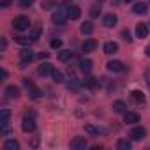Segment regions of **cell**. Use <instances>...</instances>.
<instances>
[{
	"instance_id": "35",
	"label": "cell",
	"mask_w": 150,
	"mask_h": 150,
	"mask_svg": "<svg viewBox=\"0 0 150 150\" xmlns=\"http://www.w3.org/2000/svg\"><path fill=\"white\" fill-rule=\"evenodd\" d=\"M11 6V0H2L0 2V7H9Z\"/></svg>"
},
{
	"instance_id": "7",
	"label": "cell",
	"mask_w": 150,
	"mask_h": 150,
	"mask_svg": "<svg viewBox=\"0 0 150 150\" xmlns=\"http://www.w3.org/2000/svg\"><path fill=\"white\" fill-rule=\"evenodd\" d=\"M129 136H131V139H134V141H139V139H143V138L146 136V131H145L143 127H134V129H131Z\"/></svg>"
},
{
	"instance_id": "10",
	"label": "cell",
	"mask_w": 150,
	"mask_h": 150,
	"mask_svg": "<svg viewBox=\"0 0 150 150\" xmlns=\"http://www.w3.org/2000/svg\"><path fill=\"white\" fill-rule=\"evenodd\" d=\"M117 21H118V18H117V14H113V13L106 14V16H104V20H103V23H104V27H106V28H113V27L117 25Z\"/></svg>"
},
{
	"instance_id": "6",
	"label": "cell",
	"mask_w": 150,
	"mask_h": 150,
	"mask_svg": "<svg viewBox=\"0 0 150 150\" xmlns=\"http://www.w3.org/2000/svg\"><path fill=\"white\" fill-rule=\"evenodd\" d=\"M21 129H23L25 132H32V131L35 129V120H34V117H25L23 122H21Z\"/></svg>"
},
{
	"instance_id": "14",
	"label": "cell",
	"mask_w": 150,
	"mask_h": 150,
	"mask_svg": "<svg viewBox=\"0 0 150 150\" xmlns=\"http://www.w3.org/2000/svg\"><path fill=\"white\" fill-rule=\"evenodd\" d=\"M131 99L134 103H138V104H145V101H146V97H145V94L141 90H132L131 92Z\"/></svg>"
},
{
	"instance_id": "37",
	"label": "cell",
	"mask_w": 150,
	"mask_h": 150,
	"mask_svg": "<svg viewBox=\"0 0 150 150\" xmlns=\"http://www.w3.org/2000/svg\"><path fill=\"white\" fill-rule=\"evenodd\" d=\"M145 78H146V83H148V87H150V71H148V69L145 71Z\"/></svg>"
},
{
	"instance_id": "39",
	"label": "cell",
	"mask_w": 150,
	"mask_h": 150,
	"mask_svg": "<svg viewBox=\"0 0 150 150\" xmlns=\"http://www.w3.org/2000/svg\"><path fill=\"white\" fill-rule=\"evenodd\" d=\"M145 53H146V57H150V44H148V46L145 48Z\"/></svg>"
},
{
	"instance_id": "9",
	"label": "cell",
	"mask_w": 150,
	"mask_h": 150,
	"mask_svg": "<svg viewBox=\"0 0 150 150\" xmlns=\"http://www.w3.org/2000/svg\"><path fill=\"white\" fill-rule=\"evenodd\" d=\"M106 67H108L110 72H120V71H124V64L120 60H110L106 64Z\"/></svg>"
},
{
	"instance_id": "34",
	"label": "cell",
	"mask_w": 150,
	"mask_h": 150,
	"mask_svg": "<svg viewBox=\"0 0 150 150\" xmlns=\"http://www.w3.org/2000/svg\"><path fill=\"white\" fill-rule=\"evenodd\" d=\"M0 115H2V118H9L11 117V111L9 110H2V113H0Z\"/></svg>"
},
{
	"instance_id": "4",
	"label": "cell",
	"mask_w": 150,
	"mask_h": 150,
	"mask_svg": "<svg viewBox=\"0 0 150 150\" xmlns=\"http://www.w3.org/2000/svg\"><path fill=\"white\" fill-rule=\"evenodd\" d=\"M92 65H94V62L90 58H80V62H78V69L85 74H88L92 71Z\"/></svg>"
},
{
	"instance_id": "1",
	"label": "cell",
	"mask_w": 150,
	"mask_h": 150,
	"mask_svg": "<svg viewBox=\"0 0 150 150\" xmlns=\"http://www.w3.org/2000/svg\"><path fill=\"white\" fill-rule=\"evenodd\" d=\"M13 28L23 32V30L30 28V20H28L27 16H16V18L13 20Z\"/></svg>"
},
{
	"instance_id": "40",
	"label": "cell",
	"mask_w": 150,
	"mask_h": 150,
	"mask_svg": "<svg viewBox=\"0 0 150 150\" xmlns=\"http://www.w3.org/2000/svg\"><path fill=\"white\" fill-rule=\"evenodd\" d=\"M2 78H4V80L7 78V71H6V69H2Z\"/></svg>"
},
{
	"instance_id": "36",
	"label": "cell",
	"mask_w": 150,
	"mask_h": 150,
	"mask_svg": "<svg viewBox=\"0 0 150 150\" xmlns=\"http://www.w3.org/2000/svg\"><path fill=\"white\" fill-rule=\"evenodd\" d=\"M23 83H25V87H27V88H30V87H34V83H32V81H30L28 78H25V80H23Z\"/></svg>"
},
{
	"instance_id": "19",
	"label": "cell",
	"mask_w": 150,
	"mask_h": 150,
	"mask_svg": "<svg viewBox=\"0 0 150 150\" xmlns=\"http://www.w3.org/2000/svg\"><path fill=\"white\" fill-rule=\"evenodd\" d=\"M6 97H7V99H16V97H20V88L14 87V85L7 87V88H6Z\"/></svg>"
},
{
	"instance_id": "33",
	"label": "cell",
	"mask_w": 150,
	"mask_h": 150,
	"mask_svg": "<svg viewBox=\"0 0 150 150\" xmlns=\"http://www.w3.org/2000/svg\"><path fill=\"white\" fill-rule=\"evenodd\" d=\"M122 37H124L127 42H131V34H129V30H122Z\"/></svg>"
},
{
	"instance_id": "29",
	"label": "cell",
	"mask_w": 150,
	"mask_h": 150,
	"mask_svg": "<svg viewBox=\"0 0 150 150\" xmlns=\"http://www.w3.org/2000/svg\"><path fill=\"white\" fill-rule=\"evenodd\" d=\"M28 35H30V37H32L34 41H37V39H39V35H41V28H32Z\"/></svg>"
},
{
	"instance_id": "30",
	"label": "cell",
	"mask_w": 150,
	"mask_h": 150,
	"mask_svg": "<svg viewBox=\"0 0 150 150\" xmlns=\"http://www.w3.org/2000/svg\"><path fill=\"white\" fill-rule=\"evenodd\" d=\"M34 4V0H20V6L23 7V9H27V7H30Z\"/></svg>"
},
{
	"instance_id": "21",
	"label": "cell",
	"mask_w": 150,
	"mask_h": 150,
	"mask_svg": "<svg viewBox=\"0 0 150 150\" xmlns=\"http://www.w3.org/2000/svg\"><path fill=\"white\" fill-rule=\"evenodd\" d=\"M113 111H115V113H125V111H127L125 103H124V101H115V103H113Z\"/></svg>"
},
{
	"instance_id": "27",
	"label": "cell",
	"mask_w": 150,
	"mask_h": 150,
	"mask_svg": "<svg viewBox=\"0 0 150 150\" xmlns=\"http://www.w3.org/2000/svg\"><path fill=\"white\" fill-rule=\"evenodd\" d=\"M51 78H53V81H57V83H64V74L60 72V71H53L51 72Z\"/></svg>"
},
{
	"instance_id": "32",
	"label": "cell",
	"mask_w": 150,
	"mask_h": 150,
	"mask_svg": "<svg viewBox=\"0 0 150 150\" xmlns=\"http://www.w3.org/2000/svg\"><path fill=\"white\" fill-rule=\"evenodd\" d=\"M50 44H51V48H55V50H57V48H60V46H62V41H60V39H51V42H50Z\"/></svg>"
},
{
	"instance_id": "15",
	"label": "cell",
	"mask_w": 150,
	"mask_h": 150,
	"mask_svg": "<svg viewBox=\"0 0 150 150\" xmlns=\"http://www.w3.org/2000/svg\"><path fill=\"white\" fill-rule=\"evenodd\" d=\"M53 71H55V69H53V65H50V64H41L39 69H37V72L41 74V76H51Z\"/></svg>"
},
{
	"instance_id": "31",
	"label": "cell",
	"mask_w": 150,
	"mask_h": 150,
	"mask_svg": "<svg viewBox=\"0 0 150 150\" xmlns=\"http://www.w3.org/2000/svg\"><path fill=\"white\" fill-rule=\"evenodd\" d=\"M90 14L96 18V16H99V14H101V9H99L97 6H94V7H90Z\"/></svg>"
},
{
	"instance_id": "28",
	"label": "cell",
	"mask_w": 150,
	"mask_h": 150,
	"mask_svg": "<svg viewBox=\"0 0 150 150\" xmlns=\"http://www.w3.org/2000/svg\"><path fill=\"white\" fill-rule=\"evenodd\" d=\"M83 85H85L87 88H94V87L97 85V78H92V76H88V78H85Z\"/></svg>"
},
{
	"instance_id": "26",
	"label": "cell",
	"mask_w": 150,
	"mask_h": 150,
	"mask_svg": "<svg viewBox=\"0 0 150 150\" xmlns=\"http://www.w3.org/2000/svg\"><path fill=\"white\" fill-rule=\"evenodd\" d=\"M41 96H42V94H41L39 88H35V87H30V88H28V97H30V99H39Z\"/></svg>"
},
{
	"instance_id": "18",
	"label": "cell",
	"mask_w": 150,
	"mask_h": 150,
	"mask_svg": "<svg viewBox=\"0 0 150 150\" xmlns=\"http://www.w3.org/2000/svg\"><path fill=\"white\" fill-rule=\"evenodd\" d=\"M72 57H74V53H72L71 50H62V51H58V60H60V62H71Z\"/></svg>"
},
{
	"instance_id": "11",
	"label": "cell",
	"mask_w": 150,
	"mask_h": 150,
	"mask_svg": "<svg viewBox=\"0 0 150 150\" xmlns=\"http://www.w3.org/2000/svg\"><path fill=\"white\" fill-rule=\"evenodd\" d=\"M124 120H125V124H138L139 122V115L136 113V111H125L124 113Z\"/></svg>"
},
{
	"instance_id": "25",
	"label": "cell",
	"mask_w": 150,
	"mask_h": 150,
	"mask_svg": "<svg viewBox=\"0 0 150 150\" xmlns=\"http://www.w3.org/2000/svg\"><path fill=\"white\" fill-rule=\"evenodd\" d=\"M117 148L118 150H131V141L129 139H118L117 141Z\"/></svg>"
},
{
	"instance_id": "17",
	"label": "cell",
	"mask_w": 150,
	"mask_h": 150,
	"mask_svg": "<svg viewBox=\"0 0 150 150\" xmlns=\"http://www.w3.org/2000/svg\"><path fill=\"white\" fill-rule=\"evenodd\" d=\"M67 14H69L71 20H78L81 16V9L78 6H71V7H67Z\"/></svg>"
},
{
	"instance_id": "16",
	"label": "cell",
	"mask_w": 150,
	"mask_h": 150,
	"mask_svg": "<svg viewBox=\"0 0 150 150\" xmlns=\"http://www.w3.org/2000/svg\"><path fill=\"white\" fill-rule=\"evenodd\" d=\"M146 11H148V6L145 4V2H138V4H134L132 6V13L134 14H146Z\"/></svg>"
},
{
	"instance_id": "23",
	"label": "cell",
	"mask_w": 150,
	"mask_h": 150,
	"mask_svg": "<svg viewBox=\"0 0 150 150\" xmlns=\"http://www.w3.org/2000/svg\"><path fill=\"white\" fill-rule=\"evenodd\" d=\"M16 42H18V44H23V46H28V44L34 42V39H32L30 35H18V37H16Z\"/></svg>"
},
{
	"instance_id": "24",
	"label": "cell",
	"mask_w": 150,
	"mask_h": 150,
	"mask_svg": "<svg viewBox=\"0 0 150 150\" xmlns=\"http://www.w3.org/2000/svg\"><path fill=\"white\" fill-rule=\"evenodd\" d=\"M4 148H6V150H18V148H20V143H18L16 139H7V141L4 143Z\"/></svg>"
},
{
	"instance_id": "2",
	"label": "cell",
	"mask_w": 150,
	"mask_h": 150,
	"mask_svg": "<svg viewBox=\"0 0 150 150\" xmlns=\"http://www.w3.org/2000/svg\"><path fill=\"white\" fill-rule=\"evenodd\" d=\"M67 18H69V14H67V7H60V9H57V11L53 13V16H51V20H53L55 25H64Z\"/></svg>"
},
{
	"instance_id": "41",
	"label": "cell",
	"mask_w": 150,
	"mask_h": 150,
	"mask_svg": "<svg viewBox=\"0 0 150 150\" xmlns=\"http://www.w3.org/2000/svg\"><path fill=\"white\" fill-rule=\"evenodd\" d=\"M125 2H134V0H125Z\"/></svg>"
},
{
	"instance_id": "12",
	"label": "cell",
	"mask_w": 150,
	"mask_h": 150,
	"mask_svg": "<svg viewBox=\"0 0 150 150\" xmlns=\"http://www.w3.org/2000/svg\"><path fill=\"white\" fill-rule=\"evenodd\" d=\"M136 37H139V39L148 37V27L145 23H138L136 25Z\"/></svg>"
},
{
	"instance_id": "3",
	"label": "cell",
	"mask_w": 150,
	"mask_h": 150,
	"mask_svg": "<svg viewBox=\"0 0 150 150\" xmlns=\"http://www.w3.org/2000/svg\"><path fill=\"white\" fill-rule=\"evenodd\" d=\"M20 57H21V65H20V67H25L28 62H32V60H34V57H35V55H34V51H32L30 48H27V50H21Z\"/></svg>"
},
{
	"instance_id": "20",
	"label": "cell",
	"mask_w": 150,
	"mask_h": 150,
	"mask_svg": "<svg viewBox=\"0 0 150 150\" xmlns=\"http://www.w3.org/2000/svg\"><path fill=\"white\" fill-rule=\"evenodd\" d=\"M117 51H118V44H117V42L108 41V42L104 44V53H106V55H113V53H117Z\"/></svg>"
},
{
	"instance_id": "42",
	"label": "cell",
	"mask_w": 150,
	"mask_h": 150,
	"mask_svg": "<svg viewBox=\"0 0 150 150\" xmlns=\"http://www.w3.org/2000/svg\"><path fill=\"white\" fill-rule=\"evenodd\" d=\"M99 2H103V0H99Z\"/></svg>"
},
{
	"instance_id": "5",
	"label": "cell",
	"mask_w": 150,
	"mask_h": 150,
	"mask_svg": "<svg viewBox=\"0 0 150 150\" xmlns=\"http://www.w3.org/2000/svg\"><path fill=\"white\" fill-rule=\"evenodd\" d=\"M69 146H71L72 150H85V146H87V139H85V138H74V139H71Z\"/></svg>"
},
{
	"instance_id": "13",
	"label": "cell",
	"mask_w": 150,
	"mask_h": 150,
	"mask_svg": "<svg viewBox=\"0 0 150 150\" xmlns=\"http://www.w3.org/2000/svg\"><path fill=\"white\" fill-rule=\"evenodd\" d=\"M96 48H97V42H96L94 39H87V41L81 44V50H83V53H92Z\"/></svg>"
},
{
	"instance_id": "22",
	"label": "cell",
	"mask_w": 150,
	"mask_h": 150,
	"mask_svg": "<svg viewBox=\"0 0 150 150\" xmlns=\"http://www.w3.org/2000/svg\"><path fill=\"white\" fill-rule=\"evenodd\" d=\"M80 30H81V34H85V35H90V34L94 32V25H92L90 21H85V23H81Z\"/></svg>"
},
{
	"instance_id": "38",
	"label": "cell",
	"mask_w": 150,
	"mask_h": 150,
	"mask_svg": "<svg viewBox=\"0 0 150 150\" xmlns=\"http://www.w3.org/2000/svg\"><path fill=\"white\" fill-rule=\"evenodd\" d=\"M6 48H7V41L6 37H2V51H6Z\"/></svg>"
},
{
	"instance_id": "8",
	"label": "cell",
	"mask_w": 150,
	"mask_h": 150,
	"mask_svg": "<svg viewBox=\"0 0 150 150\" xmlns=\"http://www.w3.org/2000/svg\"><path fill=\"white\" fill-rule=\"evenodd\" d=\"M85 132H88V134H92V136H99V134H106L108 131L103 129V127H96V125H92V124H85Z\"/></svg>"
}]
</instances>
